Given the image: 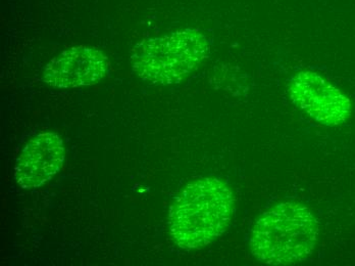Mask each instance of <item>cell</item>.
Wrapping results in <instances>:
<instances>
[{
    "mask_svg": "<svg viewBox=\"0 0 355 266\" xmlns=\"http://www.w3.org/2000/svg\"><path fill=\"white\" fill-rule=\"evenodd\" d=\"M235 210L233 192L216 177L186 185L173 205L170 231L180 248L196 250L213 243L230 226Z\"/></svg>",
    "mask_w": 355,
    "mask_h": 266,
    "instance_id": "obj_1",
    "label": "cell"
},
{
    "mask_svg": "<svg viewBox=\"0 0 355 266\" xmlns=\"http://www.w3.org/2000/svg\"><path fill=\"white\" fill-rule=\"evenodd\" d=\"M209 51V39L202 32L181 30L136 45L131 55L132 68L143 81L172 85L194 72Z\"/></svg>",
    "mask_w": 355,
    "mask_h": 266,
    "instance_id": "obj_3",
    "label": "cell"
},
{
    "mask_svg": "<svg viewBox=\"0 0 355 266\" xmlns=\"http://www.w3.org/2000/svg\"><path fill=\"white\" fill-rule=\"evenodd\" d=\"M319 238V222L304 205L284 202L266 210L251 231L253 256L268 265L302 263L313 254Z\"/></svg>",
    "mask_w": 355,
    "mask_h": 266,
    "instance_id": "obj_2",
    "label": "cell"
},
{
    "mask_svg": "<svg viewBox=\"0 0 355 266\" xmlns=\"http://www.w3.org/2000/svg\"><path fill=\"white\" fill-rule=\"evenodd\" d=\"M64 157L66 149L58 134H38L27 142L19 153L15 167V179L21 189L41 187L62 169Z\"/></svg>",
    "mask_w": 355,
    "mask_h": 266,
    "instance_id": "obj_6",
    "label": "cell"
},
{
    "mask_svg": "<svg viewBox=\"0 0 355 266\" xmlns=\"http://www.w3.org/2000/svg\"><path fill=\"white\" fill-rule=\"evenodd\" d=\"M110 69L108 58L94 47H71L53 58L43 70L42 80L53 88L69 90L99 83Z\"/></svg>",
    "mask_w": 355,
    "mask_h": 266,
    "instance_id": "obj_5",
    "label": "cell"
},
{
    "mask_svg": "<svg viewBox=\"0 0 355 266\" xmlns=\"http://www.w3.org/2000/svg\"><path fill=\"white\" fill-rule=\"evenodd\" d=\"M288 92L300 109L326 126H338L352 115L350 99L317 73L302 71L294 75Z\"/></svg>",
    "mask_w": 355,
    "mask_h": 266,
    "instance_id": "obj_4",
    "label": "cell"
}]
</instances>
